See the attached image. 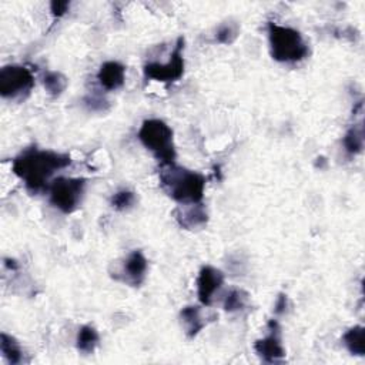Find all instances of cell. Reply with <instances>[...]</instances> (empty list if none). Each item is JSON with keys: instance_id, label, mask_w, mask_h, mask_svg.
<instances>
[{"instance_id": "cell-1", "label": "cell", "mask_w": 365, "mask_h": 365, "mask_svg": "<svg viewBox=\"0 0 365 365\" xmlns=\"http://www.w3.org/2000/svg\"><path fill=\"white\" fill-rule=\"evenodd\" d=\"M71 160L67 154L51 150L27 148L19 154L11 164L13 173L24 182L31 192L47 190L51 184V177L56 171L70 165Z\"/></svg>"}, {"instance_id": "cell-2", "label": "cell", "mask_w": 365, "mask_h": 365, "mask_svg": "<svg viewBox=\"0 0 365 365\" xmlns=\"http://www.w3.org/2000/svg\"><path fill=\"white\" fill-rule=\"evenodd\" d=\"M161 167V185L174 201L180 202L181 205L201 202L205 190V178L202 174L175 164Z\"/></svg>"}, {"instance_id": "cell-3", "label": "cell", "mask_w": 365, "mask_h": 365, "mask_svg": "<svg viewBox=\"0 0 365 365\" xmlns=\"http://www.w3.org/2000/svg\"><path fill=\"white\" fill-rule=\"evenodd\" d=\"M268 38L271 56L279 63H297L308 56V44L301 33L292 27L269 23Z\"/></svg>"}, {"instance_id": "cell-4", "label": "cell", "mask_w": 365, "mask_h": 365, "mask_svg": "<svg viewBox=\"0 0 365 365\" xmlns=\"http://www.w3.org/2000/svg\"><path fill=\"white\" fill-rule=\"evenodd\" d=\"M138 140L150 150L161 165L174 164L175 147L171 127L160 118L145 120L138 130Z\"/></svg>"}, {"instance_id": "cell-5", "label": "cell", "mask_w": 365, "mask_h": 365, "mask_svg": "<svg viewBox=\"0 0 365 365\" xmlns=\"http://www.w3.org/2000/svg\"><path fill=\"white\" fill-rule=\"evenodd\" d=\"M86 181L83 178L58 177L48 187L50 202L61 212H73L81 202L84 195Z\"/></svg>"}, {"instance_id": "cell-6", "label": "cell", "mask_w": 365, "mask_h": 365, "mask_svg": "<svg viewBox=\"0 0 365 365\" xmlns=\"http://www.w3.org/2000/svg\"><path fill=\"white\" fill-rule=\"evenodd\" d=\"M34 87L33 73L17 64L4 66L0 70V94L4 98H20L27 96Z\"/></svg>"}, {"instance_id": "cell-7", "label": "cell", "mask_w": 365, "mask_h": 365, "mask_svg": "<svg viewBox=\"0 0 365 365\" xmlns=\"http://www.w3.org/2000/svg\"><path fill=\"white\" fill-rule=\"evenodd\" d=\"M182 48H184V38L180 37L177 40V44H175L173 53L170 54V58L167 63L150 61L144 66L145 78H151V80L163 81V83L177 81L184 73Z\"/></svg>"}, {"instance_id": "cell-8", "label": "cell", "mask_w": 365, "mask_h": 365, "mask_svg": "<svg viewBox=\"0 0 365 365\" xmlns=\"http://www.w3.org/2000/svg\"><path fill=\"white\" fill-rule=\"evenodd\" d=\"M254 349L265 362H277L285 356V349L281 342V329L277 321L271 319L268 322V334L255 341Z\"/></svg>"}, {"instance_id": "cell-9", "label": "cell", "mask_w": 365, "mask_h": 365, "mask_svg": "<svg viewBox=\"0 0 365 365\" xmlns=\"http://www.w3.org/2000/svg\"><path fill=\"white\" fill-rule=\"evenodd\" d=\"M224 284V274L211 267V265H204L197 278V294L198 299L202 305H211L215 294L221 289Z\"/></svg>"}, {"instance_id": "cell-10", "label": "cell", "mask_w": 365, "mask_h": 365, "mask_svg": "<svg viewBox=\"0 0 365 365\" xmlns=\"http://www.w3.org/2000/svg\"><path fill=\"white\" fill-rule=\"evenodd\" d=\"M147 267V258L144 257L143 251L134 250L127 255L123 262V267L120 269V279L133 287H138L145 278Z\"/></svg>"}, {"instance_id": "cell-11", "label": "cell", "mask_w": 365, "mask_h": 365, "mask_svg": "<svg viewBox=\"0 0 365 365\" xmlns=\"http://www.w3.org/2000/svg\"><path fill=\"white\" fill-rule=\"evenodd\" d=\"M97 80L104 90L107 91L117 90L124 84L125 67L118 61H113V60L106 61L101 64L97 73Z\"/></svg>"}, {"instance_id": "cell-12", "label": "cell", "mask_w": 365, "mask_h": 365, "mask_svg": "<svg viewBox=\"0 0 365 365\" xmlns=\"http://www.w3.org/2000/svg\"><path fill=\"white\" fill-rule=\"evenodd\" d=\"M207 211L201 202L197 204H182L175 211V218L181 227L187 230H194L202 227L207 222Z\"/></svg>"}, {"instance_id": "cell-13", "label": "cell", "mask_w": 365, "mask_h": 365, "mask_svg": "<svg viewBox=\"0 0 365 365\" xmlns=\"http://www.w3.org/2000/svg\"><path fill=\"white\" fill-rule=\"evenodd\" d=\"M180 319L188 338H194L205 325V321L201 315V308L197 305L184 307L180 312Z\"/></svg>"}, {"instance_id": "cell-14", "label": "cell", "mask_w": 365, "mask_h": 365, "mask_svg": "<svg viewBox=\"0 0 365 365\" xmlns=\"http://www.w3.org/2000/svg\"><path fill=\"white\" fill-rule=\"evenodd\" d=\"M342 342L352 355L362 356L365 354V328L361 325L349 328L342 335Z\"/></svg>"}, {"instance_id": "cell-15", "label": "cell", "mask_w": 365, "mask_h": 365, "mask_svg": "<svg viewBox=\"0 0 365 365\" xmlns=\"http://www.w3.org/2000/svg\"><path fill=\"white\" fill-rule=\"evenodd\" d=\"M98 341H100V336H98L97 329L91 325H83L78 329L76 345L80 352L91 354L96 349V346L98 345Z\"/></svg>"}, {"instance_id": "cell-16", "label": "cell", "mask_w": 365, "mask_h": 365, "mask_svg": "<svg viewBox=\"0 0 365 365\" xmlns=\"http://www.w3.org/2000/svg\"><path fill=\"white\" fill-rule=\"evenodd\" d=\"M0 349H1V355L3 358L9 362V364H20L23 361V349L19 345V342L7 335L6 332L1 334V339H0Z\"/></svg>"}, {"instance_id": "cell-17", "label": "cell", "mask_w": 365, "mask_h": 365, "mask_svg": "<svg viewBox=\"0 0 365 365\" xmlns=\"http://www.w3.org/2000/svg\"><path fill=\"white\" fill-rule=\"evenodd\" d=\"M248 292L241 288H231L224 297V309L227 312H237L248 305Z\"/></svg>"}, {"instance_id": "cell-18", "label": "cell", "mask_w": 365, "mask_h": 365, "mask_svg": "<svg viewBox=\"0 0 365 365\" xmlns=\"http://www.w3.org/2000/svg\"><path fill=\"white\" fill-rule=\"evenodd\" d=\"M344 147L348 154H358L362 151L364 147V131L362 125H354L351 127L346 134L344 135Z\"/></svg>"}, {"instance_id": "cell-19", "label": "cell", "mask_w": 365, "mask_h": 365, "mask_svg": "<svg viewBox=\"0 0 365 365\" xmlns=\"http://www.w3.org/2000/svg\"><path fill=\"white\" fill-rule=\"evenodd\" d=\"M43 84L47 93L51 96H60L67 87V78L58 71H46L43 77Z\"/></svg>"}, {"instance_id": "cell-20", "label": "cell", "mask_w": 365, "mask_h": 365, "mask_svg": "<svg viewBox=\"0 0 365 365\" xmlns=\"http://www.w3.org/2000/svg\"><path fill=\"white\" fill-rule=\"evenodd\" d=\"M135 194L130 190H118L117 192L113 194L110 202L113 205V208H115L117 211H125L130 210L134 204H135Z\"/></svg>"}, {"instance_id": "cell-21", "label": "cell", "mask_w": 365, "mask_h": 365, "mask_svg": "<svg viewBox=\"0 0 365 365\" xmlns=\"http://www.w3.org/2000/svg\"><path fill=\"white\" fill-rule=\"evenodd\" d=\"M238 24L237 23H222L218 26L215 31V40L222 44L232 43L238 36Z\"/></svg>"}, {"instance_id": "cell-22", "label": "cell", "mask_w": 365, "mask_h": 365, "mask_svg": "<svg viewBox=\"0 0 365 365\" xmlns=\"http://www.w3.org/2000/svg\"><path fill=\"white\" fill-rule=\"evenodd\" d=\"M68 7H70V3H68V1H53V3L50 4V10H51L53 16H56V17L63 16V14L67 11Z\"/></svg>"}, {"instance_id": "cell-23", "label": "cell", "mask_w": 365, "mask_h": 365, "mask_svg": "<svg viewBox=\"0 0 365 365\" xmlns=\"http://www.w3.org/2000/svg\"><path fill=\"white\" fill-rule=\"evenodd\" d=\"M287 307H288V298H287V295L281 294V295L278 297L277 302H275V314H282V312H285Z\"/></svg>"}]
</instances>
